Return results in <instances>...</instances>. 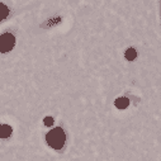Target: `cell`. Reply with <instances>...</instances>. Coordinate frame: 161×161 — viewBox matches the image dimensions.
Returning <instances> with one entry per match:
<instances>
[{
    "label": "cell",
    "mask_w": 161,
    "mask_h": 161,
    "mask_svg": "<svg viewBox=\"0 0 161 161\" xmlns=\"http://www.w3.org/2000/svg\"><path fill=\"white\" fill-rule=\"evenodd\" d=\"M9 14V9L3 4V3H0V20H3L8 17Z\"/></svg>",
    "instance_id": "5b68a950"
},
{
    "label": "cell",
    "mask_w": 161,
    "mask_h": 161,
    "mask_svg": "<svg viewBox=\"0 0 161 161\" xmlns=\"http://www.w3.org/2000/svg\"><path fill=\"white\" fill-rule=\"evenodd\" d=\"M128 104H130V100H128L127 98H118L115 100V107L118 109H126L128 107Z\"/></svg>",
    "instance_id": "277c9868"
},
{
    "label": "cell",
    "mask_w": 161,
    "mask_h": 161,
    "mask_svg": "<svg viewBox=\"0 0 161 161\" xmlns=\"http://www.w3.org/2000/svg\"><path fill=\"white\" fill-rule=\"evenodd\" d=\"M12 135V127L8 124H0V138H8Z\"/></svg>",
    "instance_id": "3957f363"
},
{
    "label": "cell",
    "mask_w": 161,
    "mask_h": 161,
    "mask_svg": "<svg viewBox=\"0 0 161 161\" xmlns=\"http://www.w3.org/2000/svg\"><path fill=\"white\" fill-rule=\"evenodd\" d=\"M46 141L51 147H53L56 150H61L63 147V145H65V141H66L65 132H63L61 128H55V130H52L47 133Z\"/></svg>",
    "instance_id": "6da1fadb"
},
{
    "label": "cell",
    "mask_w": 161,
    "mask_h": 161,
    "mask_svg": "<svg viewBox=\"0 0 161 161\" xmlns=\"http://www.w3.org/2000/svg\"><path fill=\"white\" fill-rule=\"evenodd\" d=\"M43 123H45V126L50 127V126L53 124V118H52V117H46V118L43 119Z\"/></svg>",
    "instance_id": "52a82bcc"
},
{
    "label": "cell",
    "mask_w": 161,
    "mask_h": 161,
    "mask_svg": "<svg viewBox=\"0 0 161 161\" xmlns=\"http://www.w3.org/2000/svg\"><path fill=\"white\" fill-rule=\"evenodd\" d=\"M124 56H126V58H127V60L132 61V60H135V58H136V56H137V52H136V50H133V48H128V50L126 51Z\"/></svg>",
    "instance_id": "8992f818"
},
{
    "label": "cell",
    "mask_w": 161,
    "mask_h": 161,
    "mask_svg": "<svg viewBox=\"0 0 161 161\" xmlns=\"http://www.w3.org/2000/svg\"><path fill=\"white\" fill-rule=\"evenodd\" d=\"M15 45V38L10 33H4L0 36V52H8Z\"/></svg>",
    "instance_id": "7a4b0ae2"
}]
</instances>
